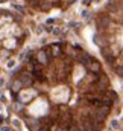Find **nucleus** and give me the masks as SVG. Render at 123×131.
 I'll return each instance as SVG.
<instances>
[{"label": "nucleus", "instance_id": "1", "mask_svg": "<svg viewBox=\"0 0 123 131\" xmlns=\"http://www.w3.org/2000/svg\"><path fill=\"white\" fill-rule=\"evenodd\" d=\"M35 60H37V63H38V64H47V63H49V60H50V47L41 49L40 52L37 53Z\"/></svg>", "mask_w": 123, "mask_h": 131}, {"label": "nucleus", "instance_id": "15", "mask_svg": "<svg viewBox=\"0 0 123 131\" xmlns=\"http://www.w3.org/2000/svg\"><path fill=\"white\" fill-rule=\"evenodd\" d=\"M0 2H2V3H3V2H5V0H0Z\"/></svg>", "mask_w": 123, "mask_h": 131}, {"label": "nucleus", "instance_id": "11", "mask_svg": "<svg viewBox=\"0 0 123 131\" xmlns=\"http://www.w3.org/2000/svg\"><path fill=\"white\" fill-rule=\"evenodd\" d=\"M55 131H69V128H67V127H64V125H61V127H58Z\"/></svg>", "mask_w": 123, "mask_h": 131}, {"label": "nucleus", "instance_id": "13", "mask_svg": "<svg viewBox=\"0 0 123 131\" xmlns=\"http://www.w3.org/2000/svg\"><path fill=\"white\" fill-rule=\"evenodd\" d=\"M2 122H3V116H0V125H2Z\"/></svg>", "mask_w": 123, "mask_h": 131}, {"label": "nucleus", "instance_id": "8", "mask_svg": "<svg viewBox=\"0 0 123 131\" xmlns=\"http://www.w3.org/2000/svg\"><path fill=\"white\" fill-rule=\"evenodd\" d=\"M67 128H69V131H79V127H77L76 123H74V120H73L72 123H70L69 127H67Z\"/></svg>", "mask_w": 123, "mask_h": 131}, {"label": "nucleus", "instance_id": "7", "mask_svg": "<svg viewBox=\"0 0 123 131\" xmlns=\"http://www.w3.org/2000/svg\"><path fill=\"white\" fill-rule=\"evenodd\" d=\"M21 85H23V84L20 82V79H18V81H15L14 84H12V91H17V90H20V88H21Z\"/></svg>", "mask_w": 123, "mask_h": 131}, {"label": "nucleus", "instance_id": "9", "mask_svg": "<svg viewBox=\"0 0 123 131\" xmlns=\"http://www.w3.org/2000/svg\"><path fill=\"white\" fill-rule=\"evenodd\" d=\"M38 131H50V127H47V125H44V123H41L40 128H38Z\"/></svg>", "mask_w": 123, "mask_h": 131}, {"label": "nucleus", "instance_id": "3", "mask_svg": "<svg viewBox=\"0 0 123 131\" xmlns=\"http://www.w3.org/2000/svg\"><path fill=\"white\" fill-rule=\"evenodd\" d=\"M50 55L56 56V58H59V56H64V52H62V46H61L59 43H55V44H50Z\"/></svg>", "mask_w": 123, "mask_h": 131}, {"label": "nucleus", "instance_id": "6", "mask_svg": "<svg viewBox=\"0 0 123 131\" xmlns=\"http://www.w3.org/2000/svg\"><path fill=\"white\" fill-rule=\"evenodd\" d=\"M40 125H41V123H38L37 120H29V123H27V128H29V131H38Z\"/></svg>", "mask_w": 123, "mask_h": 131}, {"label": "nucleus", "instance_id": "12", "mask_svg": "<svg viewBox=\"0 0 123 131\" xmlns=\"http://www.w3.org/2000/svg\"><path fill=\"white\" fill-rule=\"evenodd\" d=\"M84 3H85V5H88V3H90V0H84Z\"/></svg>", "mask_w": 123, "mask_h": 131}, {"label": "nucleus", "instance_id": "5", "mask_svg": "<svg viewBox=\"0 0 123 131\" xmlns=\"http://www.w3.org/2000/svg\"><path fill=\"white\" fill-rule=\"evenodd\" d=\"M87 67H88V70H90V72H93V73H99L100 72V63L94 61V60H91V61L87 64Z\"/></svg>", "mask_w": 123, "mask_h": 131}, {"label": "nucleus", "instance_id": "10", "mask_svg": "<svg viewBox=\"0 0 123 131\" xmlns=\"http://www.w3.org/2000/svg\"><path fill=\"white\" fill-rule=\"evenodd\" d=\"M115 72H117V75H119V76H122V73H123V69H122V66H117Z\"/></svg>", "mask_w": 123, "mask_h": 131}, {"label": "nucleus", "instance_id": "14", "mask_svg": "<svg viewBox=\"0 0 123 131\" xmlns=\"http://www.w3.org/2000/svg\"><path fill=\"white\" fill-rule=\"evenodd\" d=\"M2 131H11L9 128H2Z\"/></svg>", "mask_w": 123, "mask_h": 131}, {"label": "nucleus", "instance_id": "4", "mask_svg": "<svg viewBox=\"0 0 123 131\" xmlns=\"http://www.w3.org/2000/svg\"><path fill=\"white\" fill-rule=\"evenodd\" d=\"M20 82L24 85V87L32 85V73H31V72H23V73L20 75Z\"/></svg>", "mask_w": 123, "mask_h": 131}, {"label": "nucleus", "instance_id": "2", "mask_svg": "<svg viewBox=\"0 0 123 131\" xmlns=\"http://www.w3.org/2000/svg\"><path fill=\"white\" fill-rule=\"evenodd\" d=\"M108 87H109V79L106 78L105 75H100L97 78V82H96V88L100 90V91H105Z\"/></svg>", "mask_w": 123, "mask_h": 131}]
</instances>
